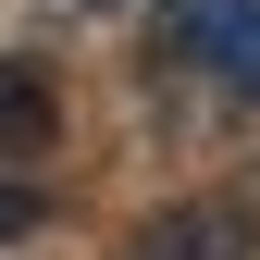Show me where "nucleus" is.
I'll list each match as a JSON object with an SVG mask.
<instances>
[{
  "label": "nucleus",
  "mask_w": 260,
  "mask_h": 260,
  "mask_svg": "<svg viewBox=\"0 0 260 260\" xmlns=\"http://www.w3.org/2000/svg\"><path fill=\"white\" fill-rule=\"evenodd\" d=\"M161 25H174V50L223 75L236 100H260V0H161Z\"/></svg>",
  "instance_id": "nucleus-1"
},
{
  "label": "nucleus",
  "mask_w": 260,
  "mask_h": 260,
  "mask_svg": "<svg viewBox=\"0 0 260 260\" xmlns=\"http://www.w3.org/2000/svg\"><path fill=\"white\" fill-rule=\"evenodd\" d=\"M260 248V199H236V186H223V199H174L137 236V260H248Z\"/></svg>",
  "instance_id": "nucleus-2"
},
{
  "label": "nucleus",
  "mask_w": 260,
  "mask_h": 260,
  "mask_svg": "<svg viewBox=\"0 0 260 260\" xmlns=\"http://www.w3.org/2000/svg\"><path fill=\"white\" fill-rule=\"evenodd\" d=\"M50 137H62V87H50V62L0 50V161H38Z\"/></svg>",
  "instance_id": "nucleus-3"
},
{
  "label": "nucleus",
  "mask_w": 260,
  "mask_h": 260,
  "mask_svg": "<svg viewBox=\"0 0 260 260\" xmlns=\"http://www.w3.org/2000/svg\"><path fill=\"white\" fill-rule=\"evenodd\" d=\"M38 223V186H0V236H25Z\"/></svg>",
  "instance_id": "nucleus-4"
}]
</instances>
